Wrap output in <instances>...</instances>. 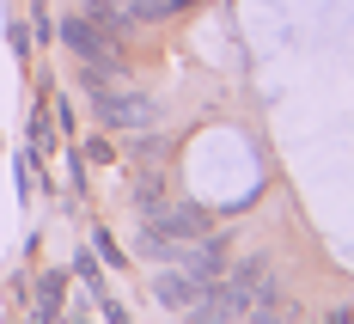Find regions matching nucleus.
<instances>
[{
  "label": "nucleus",
  "mask_w": 354,
  "mask_h": 324,
  "mask_svg": "<svg viewBox=\"0 0 354 324\" xmlns=\"http://www.w3.org/2000/svg\"><path fill=\"white\" fill-rule=\"evenodd\" d=\"M98 116H104L110 129H153V98H141V92H110V86H98Z\"/></svg>",
  "instance_id": "f257e3e1"
},
{
  "label": "nucleus",
  "mask_w": 354,
  "mask_h": 324,
  "mask_svg": "<svg viewBox=\"0 0 354 324\" xmlns=\"http://www.w3.org/2000/svg\"><path fill=\"white\" fill-rule=\"evenodd\" d=\"M62 43H68L73 55H86V68H104L110 62V37L92 25V19H68L62 25Z\"/></svg>",
  "instance_id": "f03ea898"
},
{
  "label": "nucleus",
  "mask_w": 354,
  "mask_h": 324,
  "mask_svg": "<svg viewBox=\"0 0 354 324\" xmlns=\"http://www.w3.org/2000/svg\"><path fill=\"white\" fill-rule=\"evenodd\" d=\"M202 288H208V282H196L189 269H183V276H159V282H153V294H159L171 312H189V306L202 300Z\"/></svg>",
  "instance_id": "7ed1b4c3"
},
{
  "label": "nucleus",
  "mask_w": 354,
  "mask_h": 324,
  "mask_svg": "<svg viewBox=\"0 0 354 324\" xmlns=\"http://www.w3.org/2000/svg\"><path fill=\"white\" fill-rule=\"evenodd\" d=\"M159 233H165V239H196V233H208V215L189 208V202H183V208H165V215H159Z\"/></svg>",
  "instance_id": "20e7f679"
},
{
  "label": "nucleus",
  "mask_w": 354,
  "mask_h": 324,
  "mask_svg": "<svg viewBox=\"0 0 354 324\" xmlns=\"http://www.w3.org/2000/svg\"><path fill=\"white\" fill-rule=\"evenodd\" d=\"M86 19H92V25H98L104 37H122V31H129V19H122L110 0H92V6H86Z\"/></svg>",
  "instance_id": "39448f33"
}]
</instances>
